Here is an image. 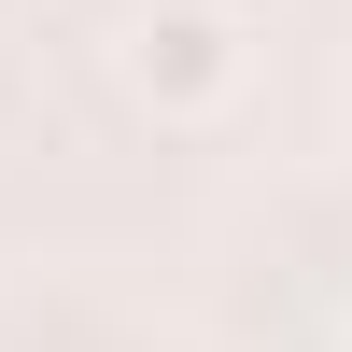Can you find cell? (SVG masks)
Here are the masks:
<instances>
[{"label": "cell", "mask_w": 352, "mask_h": 352, "mask_svg": "<svg viewBox=\"0 0 352 352\" xmlns=\"http://www.w3.org/2000/svg\"><path fill=\"white\" fill-rule=\"evenodd\" d=\"M240 71H254L240 0H141V28H127V85H141L155 113H226V99H240Z\"/></svg>", "instance_id": "cell-1"}]
</instances>
